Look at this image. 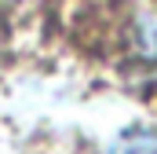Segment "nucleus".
<instances>
[{"label":"nucleus","instance_id":"obj_1","mask_svg":"<svg viewBox=\"0 0 157 154\" xmlns=\"http://www.w3.org/2000/svg\"><path fill=\"white\" fill-rule=\"evenodd\" d=\"M110 154H157V132L154 128H124L110 143Z\"/></svg>","mask_w":157,"mask_h":154}]
</instances>
